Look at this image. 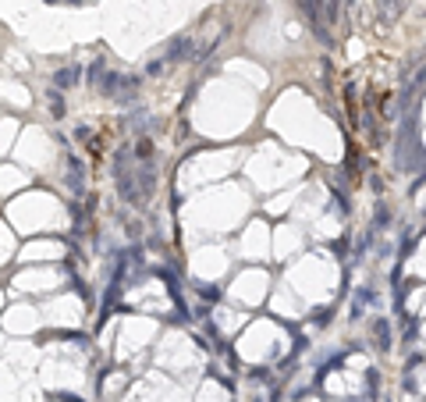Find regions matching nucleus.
I'll return each mask as SVG.
<instances>
[{
    "label": "nucleus",
    "mask_w": 426,
    "mask_h": 402,
    "mask_svg": "<svg viewBox=\"0 0 426 402\" xmlns=\"http://www.w3.org/2000/svg\"><path fill=\"white\" fill-rule=\"evenodd\" d=\"M298 11L313 21V29H316V36H323L327 39V4H320V0H298Z\"/></svg>",
    "instance_id": "nucleus-1"
},
{
    "label": "nucleus",
    "mask_w": 426,
    "mask_h": 402,
    "mask_svg": "<svg viewBox=\"0 0 426 402\" xmlns=\"http://www.w3.org/2000/svg\"><path fill=\"white\" fill-rule=\"evenodd\" d=\"M78 75H82L78 68H61V72H57V85H61V89H64V85H75Z\"/></svg>",
    "instance_id": "nucleus-2"
},
{
    "label": "nucleus",
    "mask_w": 426,
    "mask_h": 402,
    "mask_svg": "<svg viewBox=\"0 0 426 402\" xmlns=\"http://www.w3.org/2000/svg\"><path fill=\"white\" fill-rule=\"evenodd\" d=\"M135 153H139L142 161H149V157H153V143H149V139H142V143H139V150H135Z\"/></svg>",
    "instance_id": "nucleus-3"
}]
</instances>
